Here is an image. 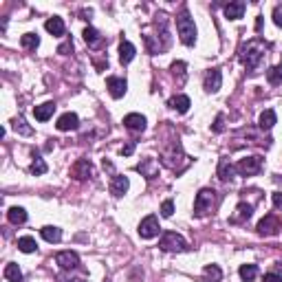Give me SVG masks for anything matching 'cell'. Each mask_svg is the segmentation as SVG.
I'll use <instances>...</instances> for the list:
<instances>
[{"mask_svg":"<svg viewBox=\"0 0 282 282\" xmlns=\"http://www.w3.org/2000/svg\"><path fill=\"white\" fill-rule=\"evenodd\" d=\"M18 249L22 253H33L38 249V245H36V240H33L31 236H22V238H18Z\"/></svg>","mask_w":282,"mask_h":282,"instance_id":"cell-32","label":"cell"},{"mask_svg":"<svg viewBox=\"0 0 282 282\" xmlns=\"http://www.w3.org/2000/svg\"><path fill=\"white\" fill-rule=\"evenodd\" d=\"M71 51H73V42H71V40H66L64 44H60V47H58V53H62V55H69Z\"/></svg>","mask_w":282,"mask_h":282,"instance_id":"cell-38","label":"cell"},{"mask_svg":"<svg viewBox=\"0 0 282 282\" xmlns=\"http://www.w3.org/2000/svg\"><path fill=\"white\" fill-rule=\"evenodd\" d=\"M128 187H130V181H128V176H124V174H115L113 179H110V194L113 196H117L121 198L128 192Z\"/></svg>","mask_w":282,"mask_h":282,"instance_id":"cell-11","label":"cell"},{"mask_svg":"<svg viewBox=\"0 0 282 282\" xmlns=\"http://www.w3.org/2000/svg\"><path fill=\"white\" fill-rule=\"evenodd\" d=\"M253 214V205L251 203H240L238 207H236V214L231 216V223H242V220H249Z\"/></svg>","mask_w":282,"mask_h":282,"instance_id":"cell-21","label":"cell"},{"mask_svg":"<svg viewBox=\"0 0 282 282\" xmlns=\"http://www.w3.org/2000/svg\"><path fill=\"white\" fill-rule=\"evenodd\" d=\"M214 207H216V192H214L212 187H203L196 194V201H194V216L205 218L207 214L214 212Z\"/></svg>","mask_w":282,"mask_h":282,"instance_id":"cell-3","label":"cell"},{"mask_svg":"<svg viewBox=\"0 0 282 282\" xmlns=\"http://www.w3.org/2000/svg\"><path fill=\"white\" fill-rule=\"evenodd\" d=\"M137 55V49H135V44L128 42V40H121L119 44V62L121 64H128L132 62V58Z\"/></svg>","mask_w":282,"mask_h":282,"instance_id":"cell-17","label":"cell"},{"mask_svg":"<svg viewBox=\"0 0 282 282\" xmlns=\"http://www.w3.org/2000/svg\"><path fill=\"white\" fill-rule=\"evenodd\" d=\"M238 273H240L242 282H251V280H256V275H258V267L256 264H242Z\"/></svg>","mask_w":282,"mask_h":282,"instance_id":"cell-31","label":"cell"},{"mask_svg":"<svg viewBox=\"0 0 282 282\" xmlns=\"http://www.w3.org/2000/svg\"><path fill=\"white\" fill-rule=\"evenodd\" d=\"M159 218L154 216V214H150V216H146L139 223V236L143 240H150V238H154V236H159Z\"/></svg>","mask_w":282,"mask_h":282,"instance_id":"cell-7","label":"cell"},{"mask_svg":"<svg viewBox=\"0 0 282 282\" xmlns=\"http://www.w3.org/2000/svg\"><path fill=\"white\" fill-rule=\"evenodd\" d=\"M91 174H93V165H91V161H86V159H80V161L71 168V176H73L75 181H84Z\"/></svg>","mask_w":282,"mask_h":282,"instance_id":"cell-12","label":"cell"},{"mask_svg":"<svg viewBox=\"0 0 282 282\" xmlns=\"http://www.w3.org/2000/svg\"><path fill=\"white\" fill-rule=\"evenodd\" d=\"M58 130H62V132H69V130H77V126H80V119H77V115L75 113H64L62 117L58 119Z\"/></svg>","mask_w":282,"mask_h":282,"instance_id":"cell-14","label":"cell"},{"mask_svg":"<svg viewBox=\"0 0 282 282\" xmlns=\"http://www.w3.org/2000/svg\"><path fill=\"white\" fill-rule=\"evenodd\" d=\"M5 278H7L9 282H22V271H20L18 264L9 262L7 267H5Z\"/></svg>","mask_w":282,"mask_h":282,"instance_id":"cell-28","label":"cell"},{"mask_svg":"<svg viewBox=\"0 0 282 282\" xmlns=\"http://www.w3.org/2000/svg\"><path fill=\"white\" fill-rule=\"evenodd\" d=\"M137 170H139V172L146 176V179H154V176H157V172H159V165H157V161H154V159H143V161L137 165Z\"/></svg>","mask_w":282,"mask_h":282,"instance_id":"cell-19","label":"cell"},{"mask_svg":"<svg viewBox=\"0 0 282 282\" xmlns=\"http://www.w3.org/2000/svg\"><path fill=\"white\" fill-rule=\"evenodd\" d=\"M273 22L278 27H282V5H275V9H273Z\"/></svg>","mask_w":282,"mask_h":282,"instance_id":"cell-39","label":"cell"},{"mask_svg":"<svg viewBox=\"0 0 282 282\" xmlns=\"http://www.w3.org/2000/svg\"><path fill=\"white\" fill-rule=\"evenodd\" d=\"M234 172H236V168L231 165V161L227 157H223L218 161V176H220V181H231L234 179Z\"/></svg>","mask_w":282,"mask_h":282,"instance_id":"cell-20","label":"cell"},{"mask_svg":"<svg viewBox=\"0 0 282 282\" xmlns=\"http://www.w3.org/2000/svg\"><path fill=\"white\" fill-rule=\"evenodd\" d=\"M82 36H84V40H86L88 47H93V49H99V47L104 44L102 36H99V31H97V29H93V27H86Z\"/></svg>","mask_w":282,"mask_h":282,"instance_id":"cell-23","label":"cell"},{"mask_svg":"<svg viewBox=\"0 0 282 282\" xmlns=\"http://www.w3.org/2000/svg\"><path fill=\"white\" fill-rule=\"evenodd\" d=\"M256 29H258V31L262 29V18H258V20H256Z\"/></svg>","mask_w":282,"mask_h":282,"instance_id":"cell-43","label":"cell"},{"mask_svg":"<svg viewBox=\"0 0 282 282\" xmlns=\"http://www.w3.org/2000/svg\"><path fill=\"white\" fill-rule=\"evenodd\" d=\"M55 264H58L62 271H73V269L80 267V256H77L75 251H60L58 256H55Z\"/></svg>","mask_w":282,"mask_h":282,"instance_id":"cell-8","label":"cell"},{"mask_svg":"<svg viewBox=\"0 0 282 282\" xmlns=\"http://www.w3.org/2000/svg\"><path fill=\"white\" fill-rule=\"evenodd\" d=\"M256 229L260 236H275V234H280V229H282V220L275 216V214H267V216L258 223Z\"/></svg>","mask_w":282,"mask_h":282,"instance_id":"cell-5","label":"cell"},{"mask_svg":"<svg viewBox=\"0 0 282 282\" xmlns=\"http://www.w3.org/2000/svg\"><path fill=\"white\" fill-rule=\"evenodd\" d=\"M170 71H172V75H181V80H183V75H185V62H174L172 66H170Z\"/></svg>","mask_w":282,"mask_h":282,"instance_id":"cell-36","label":"cell"},{"mask_svg":"<svg viewBox=\"0 0 282 282\" xmlns=\"http://www.w3.org/2000/svg\"><path fill=\"white\" fill-rule=\"evenodd\" d=\"M207 93H218L220 86H223V75H220L218 69H209L205 73V82H203Z\"/></svg>","mask_w":282,"mask_h":282,"instance_id":"cell-10","label":"cell"},{"mask_svg":"<svg viewBox=\"0 0 282 282\" xmlns=\"http://www.w3.org/2000/svg\"><path fill=\"white\" fill-rule=\"evenodd\" d=\"M47 172V163L40 154H33V163H31V174H44Z\"/></svg>","mask_w":282,"mask_h":282,"instance_id":"cell-33","label":"cell"},{"mask_svg":"<svg viewBox=\"0 0 282 282\" xmlns=\"http://www.w3.org/2000/svg\"><path fill=\"white\" fill-rule=\"evenodd\" d=\"M159 247H161L163 251H185L187 242L183 236L176 234V231H165L161 236V240H159Z\"/></svg>","mask_w":282,"mask_h":282,"instance_id":"cell-4","label":"cell"},{"mask_svg":"<svg viewBox=\"0 0 282 282\" xmlns=\"http://www.w3.org/2000/svg\"><path fill=\"white\" fill-rule=\"evenodd\" d=\"M267 80L271 86H280L282 84V64H275L267 71Z\"/></svg>","mask_w":282,"mask_h":282,"instance_id":"cell-29","label":"cell"},{"mask_svg":"<svg viewBox=\"0 0 282 282\" xmlns=\"http://www.w3.org/2000/svg\"><path fill=\"white\" fill-rule=\"evenodd\" d=\"M275 121H278V117H275V110L267 108V110H264V113L260 115L258 124H260V128H262V130H271L273 126H275Z\"/></svg>","mask_w":282,"mask_h":282,"instance_id":"cell-24","label":"cell"},{"mask_svg":"<svg viewBox=\"0 0 282 282\" xmlns=\"http://www.w3.org/2000/svg\"><path fill=\"white\" fill-rule=\"evenodd\" d=\"M245 9H247V5L242 3V0H236V3L225 5V16H227L229 20H238V18H242Z\"/></svg>","mask_w":282,"mask_h":282,"instance_id":"cell-18","label":"cell"},{"mask_svg":"<svg viewBox=\"0 0 282 282\" xmlns=\"http://www.w3.org/2000/svg\"><path fill=\"white\" fill-rule=\"evenodd\" d=\"M44 29L51 33V36H64V20L53 16V18H49L44 22Z\"/></svg>","mask_w":282,"mask_h":282,"instance_id":"cell-22","label":"cell"},{"mask_svg":"<svg viewBox=\"0 0 282 282\" xmlns=\"http://www.w3.org/2000/svg\"><path fill=\"white\" fill-rule=\"evenodd\" d=\"M203 278H205V282H220L223 280V271H220L218 264H207L203 269Z\"/></svg>","mask_w":282,"mask_h":282,"instance_id":"cell-25","label":"cell"},{"mask_svg":"<svg viewBox=\"0 0 282 282\" xmlns=\"http://www.w3.org/2000/svg\"><path fill=\"white\" fill-rule=\"evenodd\" d=\"M106 86H108V93H110V97L119 99V97H124V95H126V88H128V82H126L124 77L110 75L108 80H106Z\"/></svg>","mask_w":282,"mask_h":282,"instance_id":"cell-9","label":"cell"},{"mask_svg":"<svg viewBox=\"0 0 282 282\" xmlns=\"http://www.w3.org/2000/svg\"><path fill=\"white\" fill-rule=\"evenodd\" d=\"M146 117L143 115H139V113H130V115H126L124 117V126L128 130H132V132H143L146 130Z\"/></svg>","mask_w":282,"mask_h":282,"instance_id":"cell-13","label":"cell"},{"mask_svg":"<svg viewBox=\"0 0 282 282\" xmlns=\"http://www.w3.org/2000/svg\"><path fill=\"white\" fill-rule=\"evenodd\" d=\"M264 58V44L258 40V38H253L242 47V64L247 66V71H256L258 64L262 62Z\"/></svg>","mask_w":282,"mask_h":282,"instance_id":"cell-1","label":"cell"},{"mask_svg":"<svg viewBox=\"0 0 282 282\" xmlns=\"http://www.w3.org/2000/svg\"><path fill=\"white\" fill-rule=\"evenodd\" d=\"M40 234H42V238L47 240V242H60V240H62V229L51 227V225L42 227V229H40Z\"/></svg>","mask_w":282,"mask_h":282,"instance_id":"cell-26","label":"cell"},{"mask_svg":"<svg viewBox=\"0 0 282 282\" xmlns=\"http://www.w3.org/2000/svg\"><path fill=\"white\" fill-rule=\"evenodd\" d=\"M7 218H9L11 225H22V223L27 220V212H25L22 207H9Z\"/></svg>","mask_w":282,"mask_h":282,"instance_id":"cell-27","label":"cell"},{"mask_svg":"<svg viewBox=\"0 0 282 282\" xmlns=\"http://www.w3.org/2000/svg\"><path fill=\"white\" fill-rule=\"evenodd\" d=\"M278 269H280V271H282V260H280V262H278Z\"/></svg>","mask_w":282,"mask_h":282,"instance_id":"cell-44","label":"cell"},{"mask_svg":"<svg viewBox=\"0 0 282 282\" xmlns=\"http://www.w3.org/2000/svg\"><path fill=\"white\" fill-rule=\"evenodd\" d=\"M168 106L172 108V110H176V113L183 115V113H187V110H190L192 102H190V97H187V95H174V97H170Z\"/></svg>","mask_w":282,"mask_h":282,"instance_id":"cell-16","label":"cell"},{"mask_svg":"<svg viewBox=\"0 0 282 282\" xmlns=\"http://www.w3.org/2000/svg\"><path fill=\"white\" fill-rule=\"evenodd\" d=\"M212 130L214 132H223L225 130V115H218L216 121H214V126H212Z\"/></svg>","mask_w":282,"mask_h":282,"instance_id":"cell-37","label":"cell"},{"mask_svg":"<svg viewBox=\"0 0 282 282\" xmlns=\"http://www.w3.org/2000/svg\"><path fill=\"white\" fill-rule=\"evenodd\" d=\"M20 44L25 49H29V51H36L38 44H40V38H38V33H25V36L20 38Z\"/></svg>","mask_w":282,"mask_h":282,"instance_id":"cell-30","label":"cell"},{"mask_svg":"<svg viewBox=\"0 0 282 282\" xmlns=\"http://www.w3.org/2000/svg\"><path fill=\"white\" fill-rule=\"evenodd\" d=\"M271 201H273V207H275V209H280V212H282V192H273Z\"/></svg>","mask_w":282,"mask_h":282,"instance_id":"cell-40","label":"cell"},{"mask_svg":"<svg viewBox=\"0 0 282 282\" xmlns=\"http://www.w3.org/2000/svg\"><path fill=\"white\" fill-rule=\"evenodd\" d=\"M11 128H14L16 132H20V135H31V128H29V126H27L25 124V119H22V117H18V119H14V121H11Z\"/></svg>","mask_w":282,"mask_h":282,"instance_id":"cell-34","label":"cell"},{"mask_svg":"<svg viewBox=\"0 0 282 282\" xmlns=\"http://www.w3.org/2000/svg\"><path fill=\"white\" fill-rule=\"evenodd\" d=\"M262 282H282V275H278V273H264Z\"/></svg>","mask_w":282,"mask_h":282,"instance_id":"cell-42","label":"cell"},{"mask_svg":"<svg viewBox=\"0 0 282 282\" xmlns=\"http://www.w3.org/2000/svg\"><path fill=\"white\" fill-rule=\"evenodd\" d=\"M174 214V203L172 201H163L161 203V216L163 218H170Z\"/></svg>","mask_w":282,"mask_h":282,"instance_id":"cell-35","label":"cell"},{"mask_svg":"<svg viewBox=\"0 0 282 282\" xmlns=\"http://www.w3.org/2000/svg\"><path fill=\"white\" fill-rule=\"evenodd\" d=\"M176 31H179L181 42L187 44V47H192V44L196 42V25H194V20H192L187 9H183L176 16Z\"/></svg>","mask_w":282,"mask_h":282,"instance_id":"cell-2","label":"cell"},{"mask_svg":"<svg viewBox=\"0 0 282 282\" xmlns=\"http://www.w3.org/2000/svg\"><path fill=\"white\" fill-rule=\"evenodd\" d=\"M135 152V141H130V143H126L124 148H121V154H124V157H130V154Z\"/></svg>","mask_w":282,"mask_h":282,"instance_id":"cell-41","label":"cell"},{"mask_svg":"<svg viewBox=\"0 0 282 282\" xmlns=\"http://www.w3.org/2000/svg\"><path fill=\"white\" fill-rule=\"evenodd\" d=\"M53 113H55V104H53V102H44V104H40V106L33 108V117H36L38 121L51 119Z\"/></svg>","mask_w":282,"mask_h":282,"instance_id":"cell-15","label":"cell"},{"mask_svg":"<svg viewBox=\"0 0 282 282\" xmlns=\"http://www.w3.org/2000/svg\"><path fill=\"white\" fill-rule=\"evenodd\" d=\"M262 170V159L260 157H247V159H240L238 165H236V172L240 176H253Z\"/></svg>","mask_w":282,"mask_h":282,"instance_id":"cell-6","label":"cell"}]
</instances>
